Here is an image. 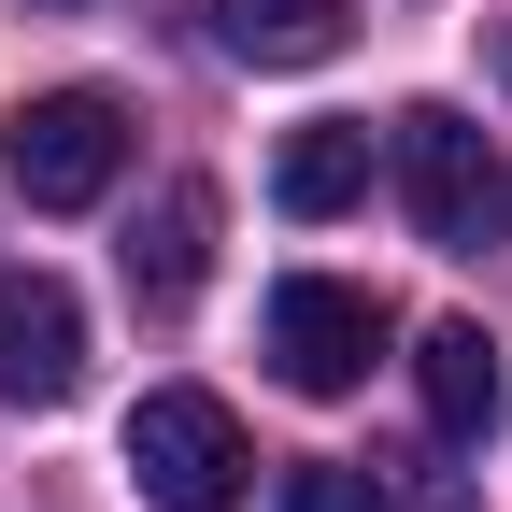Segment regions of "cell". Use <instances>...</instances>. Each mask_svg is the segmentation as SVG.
<instances>
[{"mask_svg":"<svg viewBox=\"0 0 512 512\" xmlns=\"http://www.w3.org/2000/svg\"><path fill=\"white\" fill-rule=\"evenodd\" d=\"M399 200L441 256H512V157L498 128H470L456 100H413L399 114Z\"/></svg>","mask_w":512,"mask_h":512,"instance_id":"1","label":"cell"},{"mask_svg":"<svg viewBox=\"0 0 512 512\" xmlns=\"http://www.w3.org/2000/svg\"><path fill=\"white\" fill-rule=\"evenodd\" d=\"M0 171H15L29 214H86V200H114V171H128V100H114V86H43V100H15Z\"/></svg>","mask_w":512,"mask_h":512,"instance_id":"2","label":"cell"},{"mask_svg":"<svg viewBox=\"0 0 512 512\" xmlns=\"http://www.w3.org/2000/svg\"><path fill=\"white\" fill-rule=\"evenodd\" d=\"M242 413L228 399H200V384H157L143 413H128V484H143L157 512H228L242 498Z\"/></svg>","mask_w":512,"mask_h":512,"instance_id":"3","label":"cell"},{"mask_svg":"<svg viewBox=\"0 0 512 512\" xmlns=\"http://www.w3.org/2000/svg\"><path fill=\"white\" fill-rule=\"evenodd\" d=\"M384 356V299L342 285V271H285L271 285V370L299 384V399H356Z\"/></svg>","mask_w":512,"mask_h":512,"instance_id":"4","label":"cell"},{"mask_svg":"<svg viewBox=\"0 0 512 512\" xmlns=\"http://www.w3.org/2000/svg\"><path fill=\"white\" fill-rule=\"evenodd\" d=\"M72 384H86V299L57 271H0V399L57 413Z\"/></svg>","mask_w":512,"mask_h":512,"instance_id":"5","label":"cell"},{"mask_svg":"<svg viewBox=\"0 0 512 512\" xmlns=\"http://www.w3.org/2000/svg\"><path fill=\"white\" fill-rule=\"evenodd\" d=\"M413 399H427V427H441V441H498L512 370H498V342L470 328V313H441V328L413 342Z\"/></svg>","mask_w":512,"mask_h":512,"instance_id":"6","label":"cell"},{"mask_svg":"<svg viewBox=\"0 0 512 512\" xmlns=\"http://www.w3.org/2000/svg\"><path fill=\"white\" fill-rule=\"evenodd\" d=\"M214 271V185H157L143 214H128V299L143 313H185Z\"/></svg>","mask_w":512,"mask_h":512,"instance_id":"7","label":"cell"},{"mask_svg":"<svg viewBox=\"0 0 512 512\" xmlns=\"http://www.w3.org/2000/svg\"><path fill=\"white\" fill-rule=\"evenodd\" d=\"M214 43L242 72H313L342 57V0H214Z\"/></svg>","mask_w":512,"mask_h":512,"instance_id":"8","label":"cell"},{"mask_svg":"<svg viewBox=\"0 0 512 512\" xmlns=\"http://www.w3.org/2000/svg\"><path fill=\"white\" fill-rule=\"evenodd\" d=\"M271 200L285 214H356L370 200V128H299V143L271 157Z\"/></svg>","mask_w":512,"mask_h":512,"instance_id":"9","label":"cell"},{"mask_svg":"<svg viewBox=\"0 0 512 512\" xmlns=\"http://www.w3.org/2000/svg\"><path fill=\"white\" fill-rule=\"evenodd\" d=\"M370 512H484V484L456 470V441H427V456H370Z\"/></svg>","mask_w":512,"mask_h":512,"instance_id":"10","label":"cell"},{"mask_svg":"<svg viewBox=\"0 0 512 512\" xmlns=\"http://www.w3.org/2000/svg\"><path fill=\"white\" fill-rule=\"evenodd\" d=\"M271 512H370V470H299Z\"/></svg>","mask_w":512,"mask_h":512,"instance_id":"11","label":"cell"},{"mask_svg":"<svg viewBox=\"0 0 512 512\" xmlns=\"http://www.w3.org/2000/svg\"><path fill=\"white\" fill-rule=\"evenodd\" d=\"M498 86H512V29H498Z\"/></svg>","mask_w":512,"mask_h":512,"instance_id":"12","label":"cell"},{"mask_svg":"<svg viewBox=\"0 0 512 512\" xmlns=\"http://www.w3.org/2000/svg\"><path fill=\"white\" fill-rule=\"evenodd\" d=\"M43 15H57V0H43Z\"/></svg>","mask_w":512,"mask_h":512,"instance_id":"13","label":"cell"}]
</instances>
